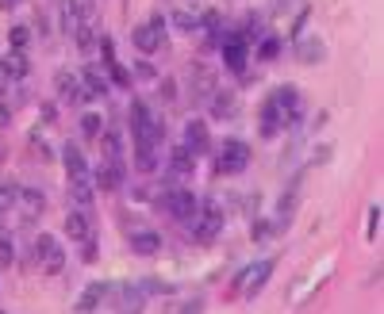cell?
<instances>
[{"label":"cell","instance_id":"18","mask_svg":"<svg viewBox=\"0 0 384 314\" xmlns=\"http://www.w3.org/2000/svg\"><path fill=\"white\" fill-rule=\"evenodd\" d=\"M16 203H23L27 215H43V211H46V192H43V188H31V184H20V196H16Z\"/></svg>","mask_w":384,"mask_h":314},{"label":"cell","instance_id":"11","mask_svg":"<svg viewBox=\"0 0 384 314\" xmlns=\"http://www.w3.org/2000/svg\"><path fill=\"white\" fill-rule=\"evenodd\" d=\"M92 196H97V184H92V173H77L70 176V199L81 211H92Z\"/></svg>","mask_w":384,"mask_h":314},{"label":"cell","instance_id":"25","mask_svg":"<svg viewBox=\"0 0 384 314\" xmlns=\"http://www.w3.org/2000/svg\"><path fill=\"white\" fill-rule=\"evenodd\" d=\"M62 161H65V176L89 173V165H85V154H81L77 146H65V150H62Z\"/></svg>","mask_w":384,"mask_h":314},{"label":"cell","instance_id":"24","mask_svg":"<svg viewBox=\"0 0 384 314\" xmlns=\"http://www.w3.org/2000/svg\"><path fill=\"white\" fill-rule=\"evenodd\" d=\"M81 84H85V96H89V100H100V96L108 92V81L100 77V73L92 69V65H89L85 73H81Z\"/></svg>","mask_w":384,"mask_h":314},{"label":"cell","instance_id":"16","mask_svg":"<svg viewBox=\"0 0 384 314\" xmlns=\"http://www.w3.org/2000/svg\"><path fill=\"white\" fill-rule=\"evenodd\" d=\"M131 253H135V257L162 253V234H158V230H135V234H131Z\"/></svg>","mask_w":384,"mask_h":314},{"label":"cell","instance_id":"33","mask_svg":"<svg viewBox=\"0 0 384 314\" xmlns=\"http://www.w3.org/2000/svg\"><path fill=\"white\" fill-rule=\"evenodd\" d=\"M108 65V69H111V81H116V84H131V73L124 69V65H119L116 58H111V62H104Z\"/></svg>","mask_w":384,"mask_h":314},{"label":"cell","instance_id":"14","mask_svg":"<svg viewBox=\"0 0 384 314\" xmlns=\"http://www.w3.org/2000/svg\"><path fill=\"white\" fill-rule=\"evenodd\" d=\"M131 43H135L138 54H154L158 46H162V27L154 23H138L135 31H131Z\"/></svg>","mask_w":384,"mask_h":314},{"label":"cell","instance_id":"28","mask_svg":"<svg viewBox=\"0 0 384 314\" xmlns=\"http://www.w3.org/2000/svg\"><path fill=\"white\" fill-rule=\"evenodd\" d=\"M173 27H177V31H196V27H200V20H196V16L192 12H185V8H181V12H173Z\"/></svg>","mask_w":384,"mask_h":314},{"label":"cell","instance_id":"20","mask_svg":"<svg viewBox=\"0 0 384 314\" xmlns=\"http://www.w3.org/2000/svg\"><path fill=\"white\" fill-rule=\"evenodd\" d=\"M170 173L173 176H192L196 173V154H189L185 146L170 150Z\"/></svg>","mask_w":384,"mask_h":314},{"label":"cell","instance_id":"2","mask_svg":"<svg viewBox=\"0 0 384 314\" xmlns=\"http://www.w3.org/2000/svg\"><path fill=\"white\" fill-rule=\"evenodd\" d=\"M35 261H39V269L46 276H62L65 249L58 245V237H54V234H39V237H35Z\"/></svg>","mask_w":384,"mask_h":314},{"label":"cell","instance_id":"19","mask_svg":"<svg viewBox=\"0 0 384 314\" xmlns=\"http://www.w3.org/2000/svg\"><path fill=\"white\" fill-rule=\"evenodd\" d=\"M0 69L8 73V81L12 77H27V73H31V62H27V54L23 50H12V54H4V58H0Z\"/></svg>","mask_w":384,"mask_h":314},{"label":"cell","instance_id":"7","mask_svg":"<svg viewBox=\"0 0 384 314\" xmlns=\"http://www.w3.org/2000/svg\"><path fill=\"white\" fill-rule=\"evenodd\" d=\"M54 92H58V100L62 103H85V84H81V77H73V73H65L58 69L54 73Z\"/></svg>","mask_w":384,"mask_h":314},{"label":"cell","instance_id":"21","mask_svg":"<svg viewBox=\"0 0 384 314\" xmlns=\"http://www.w3.org/2000/svg\"><path fill=\"white\" fill-rule=\"evenodd\" d=\"M92 184H97L100 192H116V188L124 184V169H116V165H100L97 173H92Z\"/></svg>","mask_w":384,"mask_h":314},{"label":"cell","instance_id":"36","mask_svg":"<svg viewBox=\"0 0 384 314\" xmlns=\"http://www.w3.org/2000/svg\"><path fill=\"white\" fill-rule=\"evenodd\" d=\"M181 314H204V299H192V303H185V310Z\"/></svg>","mask_w":384,"mask_h":314},{"label":"cell","instance_id":"4","mask_svg":"<svg viewBox=\"0 0 384 314\" xmlns=\"http://www.w3.org/2000/svg\"><path fill=\"white\" fill-rule=\"evenodd\" d=\"M273 100H277V108L285 111L288 127H300V119H304V100H300L296 84H280V89L273 92Z\"/></svg>","mask_w":384,"mask_h":314},{"label":"cell","instance_id":"32","mask_svg":"<svg viewBox=\"0 0 384 314\" xmlns=\"http://www.w3.org/2000/svg\"><path fill=\"white\" fill-rule=\"evenodd\" d=\"M277 54H280V39H265V43L258 46V58H261V62H273Z\"/></svg>","mask_w":384,"mask_h":314},{"label":"cell","instance_id":"22","mask_svg":"<svg viewBox=\"0 0 384 314\" xmlns=\"http://www.w3.org/2000/svg\"><path fill=\"white\" fill-rule=\"evenodd\" d=\"M100 150H104V165L124 169V154H119V135L116 130H100Z\"/></svg>","mask_w":384,"mask_h":314},{"label":"cell","instance_id":"10","mask_svg":"<svg viewBox=\"0 0 384 314\" xmlns=\"http://www.w3.org/2000/svg\"><path fill=\"white\" fill-rule=\"evenodd\" d=\"M189 96L196 103H208V96L215 92V73L208 69V65H192V73H189Z\"/></svg>","mask_w":384,"mask_h":314},{"label":"cell","instance_id":"8","mask_svg":"<svg viewBox=\"0 0 384 314\" xmlns=\"http://www.w3.org/2000/svg\"><path fill=\"white\" fill-rule=\"evenodd\" d=\"M258 123H261V127H258V130H261V138H277L280 130L288 127L285 111L277 108V100H273V96H269L265 103H261V116H258Z\"/></svg>","mask_w":384,"mask_h":314},{"label":"cell","instance_id":"27","mask_svg":"<svg viewBox=\"0 0 384 314\" xmlns=\"http://www.w3.org/2000/svg\"><path fill=\"white\" fill-rule=\"evenodd\" d=\"M100 130H104V119H100L97 111H89V116L81 119V135H85V138H100Z\"/></svg>","mask_w":384,"mask_h":314},{"label":"cell","instance_id":"6","mask_svg":"<svg viewBox=\"0 0 384 314\" xmlns=\"http://www.w3.org/2000/svg\"><path fill=\"white\" fill-rule=\"evenodd\" d=\"M246 62H250V43L242 39L238 31L227 35V39H223V65H227L231 73H242V69H246Z\"/></svg>","mask_w":384,"mask_h":314},{"label":"cell","instance_id":"9","mask_svg":"<svg viewBox=\"0 0 384 314\" xmlns=\"http://www.w3.org/2000/svg\"><path fill=\"white\" fill-rule=\"evenodd\" d=\"M277 269V261L273 257H265V261H258V264H250L246 272H242V291L250 295V299H254V295L265 288V280H269V272Z\"/></svg>","mask_w":384,"mask_h":314},{"label":"cell","instance_id":"3","mask_svg":"<svg viewBox=\"0 0 384 314\" xmlns=\"http://www.w3.org/2000/svg\"><path fill=\"white\" fill-rule=\"evenodd\" d=\"M162 203H165V211L173 218H181V223H196V215H200V199H196L189 188H170Z\"/></svg>","mask_w":384,"mask_h":314},{"label":"cell","instance_id":"13","mask_svg":"<svg viewBox=\"0 0 384 314\" xmlns=\"http://www.w3.org/2000/svg\"><path fill=\"white\" fill-rule=\"evenodd\" d=\"M189 154H208V146H212V138H208V123H200V119H192V123H185V142H181Z\"/></svg>","mask_w":384,"mask_h":314},{"label":"cell","instance_id":"26","mask_svg":"<svg viewBox=\"0 0 384 314\" xmlns=\"http://www.w3.org/2000/svg\"><path fill=\"white\" fill-rule=\"evenodd\" d=\"M16 196H20V184H12V180H0V215L16 207Z\"/></svg>","mask_w":384,"mask_h":314},{"label":"cell","instance_id":"34","mask_svg":"<svg viewBox=\"0 0 384 314\" xmlns=\"http://www.w3.org/2000/svg\"><path fill=\"white\" fill-rule=\"evenodd\" d=\"M143 291H150V295H170L173 288H170L165 280H146V284H143Z\"/></svg>","mask_w":384,"mask_h":314},{"label":"cell","instance_id":"17","mask_svg":"<svg viewBox=\"0 0 384 314\" xmlns=\"http://www.w3.org/2000/svg\"><path fill=\"white\" fill-rule=\"evenodd\" d=\"M104 295H108V284L104 280H92L85 291H81V299H77V314H97V307L104 303Z\"/></svg>","mask_w":384,"mask_h":314},{"label":"cell","instance_id":"1","mask_svg":"<svg viewBox=\"0 0 384 314\" xmlns=\"http://www.w3.org/2000/svg\"><path fill=\"white\" fill-rule=\"evenodd\" d=\"M246 165H250V146L242 138H227L219 146V154H215V173L219 176H235Z\"/></svg>","mask_w":384,"mask_h":314},{"label":"cell","instance_id":"23","mask_svg":"<svg viewBox=\"0 0 384 314\" xmlns=\"http://www.w3.org/2000/svg\"><path fill=\"white\" fill-rule=\"evenodd\" d=\"M65 12L77 23H97V0H65Z\"/></svg>","mask_w":384,"mask_h":314},{"label":"cell","instance_id":"38","mask_svg":"<svg viewBox=\"0 0 384 314\" xmlns=\"http://www.w3.org/2000/svg\"><path fill=\"white\" fill-rule=\"evenodd\" d=\"M23 0H0V8H4V12H12V8H20Z\"/></svg>","mask_w":384,"mask_h":314},{"label":"cell","instance_id":"12","mask_svg":"<svg viewBox=\"0 0 384 314\" xmlns=\"http://www.w3.org/2000/svg\"><path fill=\"white\" fill-rule=\"evenodd\" d=\"M296 62L300 65H319V62H327V43L315 39V35L296 39Z\"/></svg>","mask_w":384,"mask_h":314},{"label":"cell","instance_id":"30","mask_svg":"<svg viewBox=\"0 0 384 314\" xmlns=\"http://www.w3.org/2000/svg\"><path fill=\"white\" fill-rule=\"evenodd\" d=\"M380 203H373L369 207V226H365V234H369V242H377V234H380Z\"/></svg>","mask_w":384,"mask_h":314},{"label":"cell","instance_id":"31","mask_svg":"<svg viewBox=\"0 0 384 314\" xmlns=\"http://www.w3.org/2000/svg\"><path fill=\"white\" fill-rule=\"evenodd\" d=\"M12 261H16V245H12V237H0V269H12Z\"/></svg>","mask_w":384,"mask_h":314},{"label":"cell","instance_id":"35","mask_svg":"<svg viewBox=\"0 0 384 314\" xmlns=\"http://www.w3.org/2000/svg\"><path fill=\"white\" fill-rule=\"evenodd\" d=\"M162 100H165V103L177 100V84H173V81H162Z\"/></svg>","mask_w":384,"mask_h":314},{"label":"cell","instance_id":"5","mask_svg":"<svg viewBox=\"0 0 384 314\" xmlns=\"http://www.w3.org/2000/svg\"><path fill=\"white\" fill-rule=\"evenodd\" d=\"M65 234H70V242L85 245L97 237V226H92V211H81V207H73L70 215H65Z\"/></svg>","mask_w":384,"mask_h":314},{"label":"cell","instance_id":"15","mask_svg":"<svg viewBox=\"0 0 384 314\" xmlns=\"http://www.w3.org/2000/svg\"><path fill=\"white\" fill-rule=\"evenodd\" d=\"M208 108H212L215 119H231L238 111V96L231 89H215L212 96H208Z\"/></svg>","mask_w":384,"mask_h":314},{"label":"cell","instance_id":"37","mask_svg":"<svg viewBox=\"0 0 384 314\" xmlns=\"http://www.w3.org/2000/svg\"><path fill=\"white\" fill-rule=\"evenodd\" d=\"M35 27H39V39H46V35H50V27H46V16H35Z\"/></svg>","mask_w":384,"mask_h":314},{"label":"cell","instance_id":"29","mask_svg":"<svg viewBox=\"0 0 384 314\" xmlns=\"http://www.w3.org/2000/svg\"><path fill=\"white\" fill-rule=\"evenodd\" d=\"M8 39H12V50H27V43H31V27L16 23V27H12V35H8Z\"/></svg>","mask_w":384,"mask_h":314}]
</instances>
